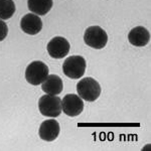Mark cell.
Wrapping results in <instances>:
<instances>
[{
	"instance_id": "10",
	"label": "cell",
	"mask_w": 151,
	"mask_h": 151,
	"mask_svg": "<svg viewBox=\"0 0 151 151\" xmlns=\"http://www.w3.org/2000/svg\"><path fill=\"white\" fill-rule=\"evenodd\" d=\"M128 40L134 47H145L150 40V33L143 26H136L129 32Z\"/></svg>"
},
{
	"instance_id": "11",
	"label": "cell",
	"mask_w": 151,
	"mask_h": 151,
	"mask_svg": "<svg viewBox=\"0 0 151 151\" xmlns=\"http://www.w3.org/2000/svg\"><path fill=\"white\" fill-rule=\"evenodd\" d=\"M63 81L57 75H48L45 81L42 83L41 89L48 95H58L63 92Z\"/></svg>"
},
{
	"instance_id": "14",
	"label": "cell",
	"mask_w": 151,
	"mask_h": 151,
	"mask_svg": "<svg viewBox=\"0 0 151 151\" xmlns=\"http://www.w3.org/2000/svg\"><path fill=\"white\" fill-rule=\"evenodd\" d=\"M8 33V27L7 24L2 19H0V41L4 40Z\"/></svg>"
},
{
	"instance_id": "8",
	"label": "cell",
	"mask_w": 151,
	"mask_h": 151,
	"mask_svg": "<svg viewBox=\"0 0 151 151\" xmlns=\"http://www.w3.org/2000/svg\"><path fill=\"white\" fill-rule=\"evenodd\" d=\"M20 28L27 35H35L42 29V21L40 16L35 13L25 14L20 20Z\"/></svg>"
},
{
	"instance_id": "12",
	"label": "cell",
	"mask_w": 151,
	"mask_h": 151,
	"mask_svg": "<svg viewBox=\"0 0 151 151\" xmlns=\"http://www.w3.org/2000/svg\"><path fill=\"white\" fill-rule=\"evenodd\" d=\"M27 7L36 15H45L52 7V0H27Z\"/></svg>"
},
{
	"instance_id": "2",
	"label": "cell",
	"mask_w": 151,
	"mask_h": 151,
	"mask_svg": "<svg viewBox=\"0 0 151 151\" xmlns=\"http://www.w3.org/2000/svg\"><path fill=\"white\" fill-rule=\"evenodd\" d=\"M38 109L41 115L55 118L60 116L63 111L62 100L55 95H43L38 101Z\"/></svg>"
},
{
	"instance_id": "5",
	"label": "cell",
	"mask_w": 151,
	"mask_h": 151,
	"mask_svg": "<svg viewBox=\"0 0 151 151\" xmlns=\"http://www.w3.org/2000/svg\"><path fill=\"white\" fill-rule=\"evenodd\" d=\"M84 41L88 47L96 50H101L108 42V35L100 26H90L85 30Z\"/></svg>"
},
{
	"instance_id": "3",
	"label": "cell",
	"mask_w": 151,
	"mask_h": 151,
	"mask_svg": "<svg viewBox=\"0 0 151 151\" xmlns=\"http://www.w3.org/2000/svg\"><path fill=\"white\" fill-rule=\"evenodd\" d=\"M48 67L43 62L35 60L25 70V79L32 86H38L45 81L48 76Z\"/></svg>"
},
{
	"instance_id": "7",
	"label": "cell",
	"mask_w": 151,
	"mask_h": 151,
	"mask_svg": "<svg viewBox=\"0 0 151 151\" xmlns=\"http://www.w3.org/2000/svg\"><path fill=\"white\" fill-rule=\"evenodd\" d=\"M70 42L63 36H55L47 43L48 55L52 58H63L70 52Z\"/></svg>"
},
{
	"instance_id": "13",
	"label": "cell",
	"mask_w": 151,
	"mask_h": 151,
	"mask_svg": "<svg viewBox=\"0 0 151 151\" xmlns=\"http://www.w3.org/2000/svg\"><path fill=\"white\" fill-rule=\"evenodd\" d=\"M15 4L12 0H0V19L6 20L13 16Z\"/></svg>"
},
{
	"instance_id": "1",
	"label": "cell",
	"mask_w": 151,
	"mask_h": 151,
	"mask_svg": "<svg viewBox=\"0 0 151 151\" xmlns=\"http://www.w3.org/2000/svg\"><path fill=\"white\" fill-rule=\"evenodd\" d=\"M77 92L87 102H95L101 95V86L93 78H84L77 84Z\"/></svg>"
},
{
	"instance_id": "6",
	"label": "cell",
	"mask_w": 151,
	"mask_h": 151,
	"mask_svg": "<svg viewBox=\"0 0 151 151\" xmlns=\"http://www.w3.org/2000/svg\"><path fill=\"white\" fill-rule=\"evenodd\" d=\"M62 108L65 115L70 117L79 116L84 110V102L78 95L68 94L62 100Z\"/></svg>"
},
{
	"instance_id": "4",
	"label": "cell",
	"mask_w": 151,
	"mask_h": 151,
	"mask_svg": "<svg viewBox=\"0 0 151 151\" xmlns=\"http://www.w3.org/2000/svg\"><path fill=\"white\" fill-rule=\"evenodd\" d=\"M86 67V60L82 55H73L65 58L63 64V72L70 79L78 80L84 76Z\"/></svg>"
},
{
	"instance_id": "9",
	"label": "cell",
	"mask_w": 151,
	"mask_h": 151,
	"mask_svg": "<svg viewBox=\"0 0 151 151\" xmlns=\"http://www.w3.org/2000/svg\"><path fill=\"white\" fill-rule=\"evenodd\" d=\"M60 131V127L58 121H55V119H48L41 123L38 134L42 140L50 142V141L57 139Z\"/></svg>"
}]
</instances>
